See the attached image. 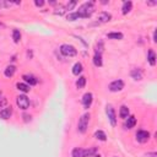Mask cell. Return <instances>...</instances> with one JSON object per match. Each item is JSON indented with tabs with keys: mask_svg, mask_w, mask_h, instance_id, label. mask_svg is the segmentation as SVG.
<instances>
[{
	"mask_svg": "<svg viewBox=\"0 0 157 157\" xmlns=\"http://www.w3.org/2000/svg\"><path fill=\"white\" fill-rule=\"evenodd\" d=\"M94 8H93V3H85L84 5H81L79 8V11H76V13L80 17H90L92 15Z\"/></svg>",
	"mask_w": 157,
	"mask_h": 157,
	"instance_id": "6da1fadb",
	"label": "cell"
},
{
	"mask_svg": "<svg viewBox=\"0 0 157 157\" xmlns=\"http://www.w3.org/2000/svg\"><path fill=\"white\" fill-rule=\"evenodd\" d=\"M60 53L65 57H75L77 54V50L75 49L74 45L70 44H63L60 47Z\"/></svg>",
	"mask_w": 157,
	"mask_h": 157,
	"instance_id": "7a4b0ae2",
	"label": "cell"
},
{
	"mask_svg": "<svg viewBox=\"0 0 157 157\" xmlns=\"http://www.w3.org/2000/svg\"><path fill=\"white\" fill-rule=\"evenodd\" d=\"M88 120H90V114H88V113L84 114L82 117L80 118L79 125H77L80 133H85V131H86V129H87V126H88Z\"/></svg>",
	"mask_w": 157,
	"mask_h": 157,
	"instance_id": "3957f363",
	"label": "cell"
},
{
	"mask_svg": "<svg viewBox=\"0 0 157 157\" xmlns=\"http://www.w3.org/2000/svg\"><path fill=\"white\" fill-rule=\"evenodd\" d=\"M16 103H17V106L21 108V109H27V108L30 107V99L27 98L25 94H21V96L17 97Z\"/></svg>",
	"mask_w": 157,
	"mask_h": 157,
	"instance_id": "277c9868",
	"label": "cell"
},
{
	"mask_svg": "<svg viewBox=\"0 0 157 157\" xmlns=\"http://www.w3.org/2000/svg\"><path fill=\"white\" fill-rule=\"evenodd\" d=\"M124 88V82L121 80H115L113 82H111L109 85V91L112 92H118V91H121Z\"/></svg>",
	"mask_w": 157,
	"mask_h": 157,
	"instance_id": "5b68a950",
	"label": "cell"
},
{
	"mask_svg": "<svg viewBox=\"0 0 157 157\" xmlns=\"http://www.w3.org/2000/svg\"><path fill=\"white\" fill-rule=\"evenodd\" d=\"M107 115H108V119L111 121V124L115 126V124H117V117H115L114 108L112 106H107Z\"/></svg>",
	"mask_w": 157,
	"mask_h": 157,
	"instance_id": "8992f818",
	"label": "cell"
},
{
	"mask_svg": "<svg viewBox=\"0 0 157 157\" xmlns=\"http://www.w3.org/2000/svg\"><path fill=\"white\" fill-rule=\"evenodd\" d=\"M148 139H150V133L148 131H146V130H139L138 133H136V140H138L139 142H141V144L146 142Z\"/></svg>",
	"mask_w": 157,
	"mask_h": 157,
	"instance_id": "52a82bcc",
	"label": "cell"
},
{
	"mask_svg": "<svg viewBox=\"0 0 157 157\" xmlns=\"http://www.w3.org/2000/svg\"><path fill=\"white\" fill-rule=\"evenodd\" d=\"M92 101H93V96H92V93H85L84 94V97H82V104L84 107L87 109V108H90V106L92 104Z\"/></svg>",
	"mask_w": 157,
	"mask_h": 157,
	"instance_id": "ba28073f",
	"label": "cell"
},
{
	"mask_svg": "<svg viewBox=\"0 0 157 157\" xmlns=\"http://www.w3.org/2000/svg\"><path fill=\"white\" fill-rule=\"evenodd\" d=\"M12 114V108L11 107H6L3 111H0V118L1 119H9Z\"/></svg>",
	"mask_w": 157,
	"mask_h": 157,
	"instance_id": "9c48e42d",
	"label": "cell"
},
{
	"mask_svg": "<svg viewBox=\"0 0 157 157\" xmlns=\"http://www.w3.org/2000/svg\"><path fill=\"white\" fill-rule=\"evenodd\" d=\"M22 79L26 81L27 84H30V86H32V85H36L37 82H38V80L33 76V75H23L22 76Z\"/></svg>",
	"mask_w": 157,
	"mask_h": 157,
	"instance_id": "30bf717a",
	"label": "cell"
},
{
	"mask_svg": "<svg viewBox=\"0 0 157 157\" xmlns=\"http://www.w3.org/2000/svg\"><path fill=\"white\" fill-rule=\"evenodd\" d=\"M135 124H136V118L134 117V115H130V117L126 118V120H125V126H126L128 129L134 128Z\"/></svg>",
	"mask_w": 157,
	"mask_h": 157,
	"instance_id": "8fae6325",
	"label": "cell"
},
{
	"mask_svg": "<svg viewBox=\"0 0 157 157\" xmlns=\"http://www.w3.org/2000/svg\"><path fill=\"white\" fill-rule=\"evenodd\" d=\"M71 156L72 157H85V150L81 148V147L74 148L72 152H71Z\"/></svg>",
	"mask_w": 157,
	"mask_h": 157,
	"instance_id": "7c38bea8",
	"label": "cell"
},
{
	"mask_svg": "<svg viewBox=\"0 0 157 157\" xmlns=\"http://www.w3.org/2000/svg\"><path fill=\"white\" fill-rule=\"evenodd\" d=\"M15 71H16V67L13 66V65H9V66L5 69L4 74H5V76H6V77H11V76H13Z\"/></svg>",
	"mask_w": 157,
	"mask_h": 157,
	"instance_id": "4fadbf2b",
	"label": "cell"
},
{
	"mask_svg": "<svg viewBox=\"0 0 157 157\" xmlns=\"http://www.w3.org/2000/svg\"><path fill=\"white\" fill-rule=\"evenodd\" d=\"M147 60H148L150 65L155 66V64H156V55H155V52H153L152 49H150V50H148V54H147Z\"/></svg>",
	"mask_w": 157,
	"mask_h": 157,
	"instance_id": "5bb4252c",
	"label": "cell"
},
{
	"mask_svg": "<svg viewBox=\"0 0 157 157\" xmlns=\"http://www.w3.org/2000/svg\"><path fill=\"white\" fill-rule=\"evenodd\" d=\"M111 13H108V12H101L99 13V16H98V21L99 22H108L109 20H111Z\"/></svg>",
	"mask_w": 157,
	"mask_h": 157,
	"instance_id": "9a60e30c",
	"label": "cell"
},
{
	"mask_svg": "<svg viewBox=\"0 0 157 157\" xmlns=\"http://www.w3.org/2000/svg\"><path fill=\"white\" fill-rule=\"evenodd\" d=\"M119 115H120V118L126 119L129 117V108L126 106H121L120 107V111H119Z\"/></svg>",
	"mask_w": 157,
	"mask_h": 157,
	"instance_id": "2e32d148",
	"label": "cell"
},
{
	"mask_svg": "<svg viewBox=\"0 0 157 157\" xmlns=\"http://www.w3.org/2000/svg\"><path fill=\"white\" fill-rule=\"evenodd\" d=\"M133 8V3L131 1H124V4H123V8H121V11L124 15H126V13L131 10Z\"/></svg>",
	"mask_w": 157,
	"mask_h": 157,
	"instance_id": "e0dca14e",
	"label": "cell"
},
{
	"mask_svg": "<svg viewBox=\"0 0 157 157\" xmlns=\"http://www.w3.org/2000/svg\"><path fill=\"white\" fill-rule=\"evenodd\" d=\"M81 72H82V64L76 63L74 65V67H72V74L76 75V76H79V74H81Z\"/></svg>",
	"mask_w": 157,
	"mask_h": 157,
	"instance_id": "ac0fdd59",
	"label": "cell"
},
{
	"mask_svg": "<svg viewBox=\"0 0 157 157\" xmlns=\"http://www.w3.org/2000/svg\"><path fill=\"white\" fill-rule=\"evenodd\" d=\"M85 85H86V77L85 76H80L77 79V81H76V87L80 90V88H84Z\"/></svg>",
	"mask_w": 157,
	"mask_h": 157,
	"instance_id": "d6986e66",
	"label": "cell"
},
{
	"mask_svg": "<svg viewBox=\"0 0 157 157\" xmlns=\"http://www.w3.org/2000/svg\"><path fill=\"white\" fill-rule=\"evenodd\" d=\"M94 138H96L97 140H101V141H106L107 140L106 134L102 131V130H97L96 133H94Z\"/></svg>",
	"mask_w": 157,
	"mask_h": 157,
	"instance_id": "ffe728a7",
	"label": "cell"
},
{
	"mask_svg": "<svg viewBox=\"0 0 157 157\" xmlns=\"http://www.w3.org/2000/svg\"><path fill=\"white\" fill-rule=\"evenodd\" d=\"M16 87H17V90L22 91V92H28V91L31 90L28 85H27V84H22V82H18V84L16 85Z\"/></svg>",
	"mask_w": 157,
	"mask_h": 157,
	"instance_id": "44dd1931",
	"label": "cell"
},
{
	"mask_svg": "<svg viewBox=\"0 0 157 157\" xmlns=\"http://www.w3.org/2000/svg\"><path fill=\"white\" fill-rule=\"evenodd\" d=\"M107 37L109 39H121L123 38V35L120 32H112V33H108Z\"/></svg>",
	"mask_w": 157,
	"mask_h": 157,
	"instance_id": "7402d4cb",
	"label": "cell"
},
{
	"mask_svg": "<svg viewBox=\"0 0 157 157\" xmlns=\"http://www.w3.org/2000/svg\"><path fill=\"white\" fill-rule=\"evenodd\" d=\"M131 76L135 80H141L142 79V72L139 69H134V70H131Z\"/></svg>",
	"mask_w": 157,
	"mask_h": 157,
	"instance_id": "603a6c76",
	"label": "cell"
},
{
	"mask_svg": "<svg viewBox=\"0 0 157 157\" xmlns=\"http://www.w3.org/2000/svg\"><path fill=\"white\" fill-rule=\"evenodd\" d=\"M97 152V147H91L85 150V157H92L93 155H96Z\"/></svg>",
	"mask_w": 157,
	"mask_h": 157,
	"instance_id": "cb8c5ba5",
	"label": "cell"
},
{
	"mask_svg": "<svg viewBox=\"0 0 157 157\" xmlns=\"http://www.w3.org/2000/svg\"><path fill=\"white\" fill-rule=\"evenodd\" d=\"M12 38H13V42H15V43H18L20 42V39H21V33H20L18 30H13Z\"/></svg>",
	"mask_w": 157,
	"mask_h": 157,
	"instance_id": "d4e9b609",
	"label": "cell"
},
{
	"mask_svg": "<svg viewBox=\"0 0 157 157\" xmlns=\"http://www.w3.org/2000/svg\"><path fill=\"white\" fill-rule=\"evenodd\" d=\"M93 64L96 66H102V57L99 54H96V55L93 57Z\"/></svg>",
	"mask_w": 157,
	"mask_h": 157,
	"instance_id": "484cf974",
	"label": "cell"
},
{
	"mask_svg": "<svg viewBox=\"0 0 157 157\" xmlns=\"http://www.w3.org/2000/svg\"><path fill=\"white\" fill-rule=\"evenodd\" d=\"M77 18H79V15L76 12H72V13L67 15V20H69V21H75V20H77Z\"/></svg>",
	"mask_w": 157,
	"mask_h": 157,
	"instance_id": "4316f807",
	"label": "cell"
},
{
	"mask_svg": "<svg viewBox=\"0 0 157 157\" xmlns=\"http://www.w3.org/2000/svg\"><path fill=\"white\" fill-rule=\"evenodd\" d=\"M75 5H76V1H70L69 4H67V6H66V9H67V10H72Z\"/></svg>",
	"mask_w": 157,
	"mask_h": 157,
	"instance_id": "83f0119b",
	"label": "cell"
},
{
	"mask_svg": "<svg viewBox=\"0 0 157 157\" xmlns=\"http://www.w3.org/2000/svg\"><path fill=\"white\" fill-rule=\"evenodd\" d=\"M6 103H8V101H6V98H0V107L6 106Z\"/></svg>",
	"mask_w": 157,
	"mask_h": 157,
	"instance_id": "f1b7e54d",
	"label": "cell"
},
{
	"mask_svg": "<svg viewBox=\"0 0 157 157\" xmlns=\"http://www.w3.org/2000/svg\"><path fill=\"white\" fill-rule=\"evenodd\" d=\"M35 4H36L37 6H42V5L44 4V1H43V0H39V1H38V0H36V1H35Z\"/></svg>",
	"mask_w": 157,
	"mask_h": 157,
	"instance_id": "f546056e",
	"label": "cell"
},
{
	"mask_svg": "<svg viewBox=\"0 0 157 157\" xmlns=\"http://www.w3.org/2000/svg\"><path fill=\"white\" fill-rule=\"evenodd\" d=\"M146 157H157V153L156 152H151V153H147Z\"/></svg>",
	"mask_w": 157,
	"mask_h": 157,
	"instance_id": "4dcf8cb0",
	"label": "cell"
},
{
	"mask_svg": "<svg viewBox=\"0 0 157 157\" xmlns=\"http://www.w3.org/2000/svg\"><path fill=\"white\" fill-rule=\"evenodd\" d=\"M92 157H101V156H99V155H93Z\"/></svg>",
	"mask_w": 157,
	"mask_h": 157,
	"instance_id": "1f68e13d",
	"label": "cell"
}]
</instances>
